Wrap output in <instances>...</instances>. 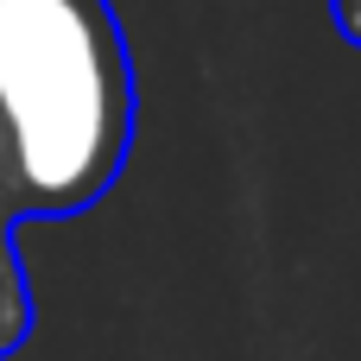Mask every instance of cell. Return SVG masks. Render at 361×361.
<instances>
[{
    "mask_svg": "<svg viewBox=\"0 0 361 361\" xmlns=\"http://www.w3.org/2000/svg\"><path fill=\"white\" fill-rule=\"evenodd\" d=\"M330 19H336V32L361 51V0H330Z\"/></svg>",
    "mask_w": 361,
    "mask_h": 361,
    "instance_id": "obj_2",
    "label": "cell"
},
{
    "mask_svg": "<svg viewBox=\"0 0 361 361\" xmlns=\"http://www.w3.org/2000/svg\"><path fill=\"white\" fill-rule=\"evenodd\" d=\"M140 133L114 0H0V361L38 330L19 228L95 209Z\"/></svg>",
    "mask_w": 361,
    "mask_h": 361,
    "instance_id": "obj_1",
    "label": "cell"
}]
</instances>
